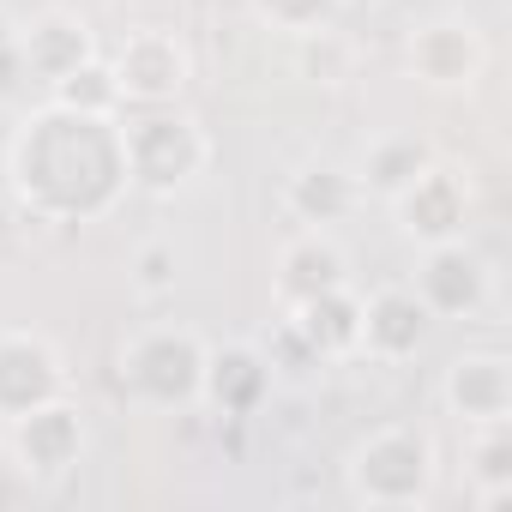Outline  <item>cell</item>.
Listing matches in <instances>:
<instances>
[{
    "instance_id": "cell-10",
    "label": "cell",
    "mask_w": 512,
    "mask_h": 512,
    "mask_svg": "<svg viewBox=\"0 0 512 512\" xmlns=\"http://www.w3.org/2000/svg\"><path fill=\"white\" fill-rule=\"evenodd\" d=\"M7 428H13V452H19L25 476H61V470H73L79 452H85V410H79L67 392L49 398V404H37L31 416H19V422H7Z\"/></svg>"
},
{
    "instance_id": "cell-5",
    "label": "cell",
    "mask_w": 512,
    "mask_h": 512,
    "mask_svg": "<svg viewBox=\"0 0 512 512\" xmlns=\"http://www.w3.org/2000/svg\"><path fill=\"white\" fill-rule=\"evenodd\" d=\"M115 85H121V103L127 109H157V103H175L193 79V55L175 31L163 25H145L133 31L121 49H115Z\"/></svg>"
},
{
    "instance_id": "cell-14",
    "label": "cell",
    "mask_w": 512,
    "mask_h": 512,
    "mask_svg": "<svg viewBox=\"0 0 512 512\" xmlns=\"http://www.w3.org/2000/svg\"><path fill=\"white\" fill-rule=\"evenodd\" d=\"M272 356L253 350V344H223V350H205V380H199V404L223 410V416H260L266 398H272Z\"/></svg>"
},
{
    "instance_id": "cell-2",
    "label": "cell",
    "mask_w": 512,
    "mask_h": 512,
    "mask_svg": "<svg viewBox=\"0 0 512 512\" xmlns=\"http://www.w3.org/2000/svg\"><path fill=\"white\" fill-rule=\"evenodd\" d=\"M434 476H440V452H434V440H428L416 422H386V428H374L368 440H356V452H350V464H344L350 500L368 506V512H410V506H428Z\"/></svg>"
},
{
    "instance_id": "cell-17",
    "label": "cell",
    "mask_w": 512,
    "mask_h": 512,
    "mask_svg": "<svg viewBox=\"0 0 512 512\" xmlns=\"http://www.w3.org/2000/svg\"><path fill=\"white\" fill-rule=\"evenodd\" d=\"M428 163H434V145H428V139H416V133H380V139H368V151H362L356 193H374L380 205H392Z\"/></svg>"
},
{
    "instance_id": "cell-22",
    "label": "cell",
    "mask_w": 512,
    "mask_h": 512,
    "mask_svg": "<svg viewBox=\"0 0 512 512\" xmlns=\"http://www.w3.org/2000/svg\"><path fill=\"white\" fill-rule=\"evenodd\" d=\"M296 43H302V73H308V79H320V85H344V79H350L356 43H350L338 25L308 31V37H296Z\"/></svg>"
},
{
    "instance_id": "cell-1",
    "label": "cell",
    "mask_w": 512,
    "mask_h": 512,
    "mask_svg": "<svg viewBox=\"0 0 512 512\" xmlns=\"http://www.w3.org/2000/svg\"><path fill=\"white\" fill-rule=\"evenodd\" d=\"M13 193L43 223H91L115 211L127 193V151L121 115H79L67 103H43L19 121L13 139Z\"/></svg>"
},
{
    "instance_id": "cell-11",
    "label": "cell",
    "mask_w": 512,
    "mask_h": 512,
    "mask_svg": "<svg viewBox=\"0 0 512 512\" xmlns=\"http://www.w3.org/2000/svg\"><path fill=\"white\" fill-rule=\"evenodd\" d=\"M488 67V43L470 19H434L410 37V73L434 91H458V85H476Z\"/></svg>"
},
{
    "instance_id": "cell-16",
    "label": "cell",
    "mask_w": 512,
    "mask_h": 512,
    "mask_svg": "<svg viewBox=\"0 0 512 512\" xmlns=\"http://www.w3.org/2000/svg\"><path fill=\"white\" fill-rule=\"evenodd\" d=\"M19 55H25V79L55 85V79H67L73 67H85L97 55V37L73 7H43L37 19L19 25Z\"/></svg>"
},
{
    "instance_id": "cell-4",
    "label": "cell",
    "mask_w": 512,
    "mask_h": 512,
    "mask_svg": "<svg viewBox=\"0 0 512 512\" xmlns=\"http://www.w3.org/2000/svg\"><path fill=\"white\" fill-rule=\"evenodd\" d=\"M205 338L187 326H145L121 344V386L151 404V410H187L199 404V380H205Z\"/></svg>"
},
{
    "instance_id": "cell-3",
    "label": "cell",
    "mask_w": 512,
    "mask_h": 512,
    "mask_svg": "<svg viewBox=\"0 0 512 512\" xmlns=\"http://www.w3.org/2000/svg\"><path fill=\"white\" fill-rule=\"evenodd\" d=\"M121 151H127V187H145V193H181L211 163L205 127L175 103L121 115Z\"/></svg>"
},
{
    "instance_id": "cell-15",
    "label": "cell",
    "mask_w": 512,
    "mask_h": 512,
    "mask_svg": "<svg viewBox=\"0 0 512 512\" xmlns=\"http://www.w3.org/2000/svg\"><path fill=\"white\" fill-rule=\"evenodd\" d=\"M284 326L308 344L314 362L362 356V290H356V284H338V290H326V296H308V302L284 308Z\"/></svg>"
},
{
    "instance_id": "cell-9",
    "label": "cell",
    "mask_w": 512,
    "mask_h": 512,
    "mask_svg": "<svg viewBox=\"0 0 512 512\" xmlns=\"http://www.w3.org/2000/svg\"><path fill=\"white\" fill-rule=\"evenodd\" d=\"M338 284H350V253L338 247L332 229H296L278 247V266H272V302L278 308H296V302L326 296Z\"/></svg>"
},
{
    "instance_id": "cell-21",
    "label": "cell",
    "mask_w": 512,
    "mask_h": 512,
    "mask_svg": "<svg viewBox=\"0 0 512 512\" xmlns=\"http://www.w3.org/2000/svg\"><path fill=\"white\" fill-rule=\"evenodd\" d=\"M344 7H350V0H253V19L284 31V37H308V31L338 25Z\"/></svg>"
},
{
    "instance_id": "cell-13",
    "label": "cell",
    "mask_w": 512,
    "mask_h": 512,
    "mask_svg": "<svg viewBox=\"0 0 512 512\" xmlns=\"http://www.w3.org/2000/svg\"><path fill=\"white\" fill-rule=\"evenodd\" d=\"M434 314L422 308V296L410 284H380L374 296H362V356L368 362H410L428 338Z\"/></svg>"
},
{
    "instance_id": "cell-23",
    "label": "cell",
    "mask_w": 512,
    "mask_h": 512,
    "mask_svg": "<svg viewBox=\"0 0 512 512\" xmlns=\"http://www.w3.org/2000/svg\"><path fill=\"white\" fill-rule=\"evenodd\" d=\"M175 278H181L175 241H139V253H133V290H139L145 302H157V296L175 290Z\"/></svg>"
},
{
    "instance_id": "cell-8",
    "label": "cell",
    "mask_w": 512,
    "mask_h": 512,
    "mask_svg": "<svg viewBox=\"0 0 512 512\" xmlns=\"http://www.w3.org/2000/svg\"><path fill=\"white\" fill-rule=\"evenodd\" d=\"M67 386H73L67 362H61V350L43 332H25V326L0 332V422L31 416L37 404L61 398Z\"/></svg>"
},
{
    "instance_id": "cell-19",
    "label": "cell",
    "mask_w": 512,
    "mask_h": 512,
    "mask_svg": "<svg viewBox=\"0 0 512 512\" xmlns=\"http://www.w3.org/2000/svg\"><path fill=\"white\" fill-rule=\"evenodd\" d=\"M464 476L476 506H506L512 500V422H482L464 440Z\"/></svg>"
},
{
    "instance_id": "cell-18",
    "label": "cell",
    "mask_w": 512,
    "mask_h": 512,
    "mask_svg": "<svg viewBox=\"0 0 512 512\" xmlns=\"http://www.w3.org/2000/svg\"><path fill=\"white\" fill-rule=\"evenodd\" d=\"M350 205H356V175H344L338 163H308L284 187V211L302 229H332L338 217H350Z\"/></svg>"
},
{
    "instance_id": "cell-24",
    "label": "cell",
    "mask_w": 512,
    "mask_h": 512,
    "mask_svg": "<svg viewBox=\"0 0 512 512\" xmlns=\"http://www.w3.org/2000/svg\"><path fill=\"white\" fill-rule=\"evenodd\" d=\"M19 79H25V55H19V25L0 13V97L7 91H19Z\"/></svg>"
},
{
    "instance_id": "cell-7",
    "label": "cell",
    "mask_w": 512,
    "mask_h": 512,
    "mask_svg": "<svg viewBox=\"0 0 512 512\" xmlns=\"http://www.w3.org/2000/svg\"><path fill=\"white\" fill-rule=\"evenodd\" d=\"M392 217H398V229H404L416 247L458 241V235L470 229V181H464V169H452V163L434 157V163L392 199Z\"/></svg>"
},
{
    "instance_id": "cell-12",
    "label": "cell",
    "mask_w": 512,
    "mask_h": 512,
    "mask_svg": "<svg viewBox=\"0 0 512 512\" xmlns=\"http://www.w3.org/2000/svg\"><path fill=\"white\" fill-rule=\"evenodd\" d=\"M440 392H446V410L464 428L512 422V362L500 350H464V356H452Z\"/></svg>"
},
{
    "instance_id": "cell-6",
    "label": "cell",
    "mask_w": 512,
    "mask_h": 512,
    "mask_svg": "<svg viewBox=\"0 0 512 512\" xmlns=\"http://www.w3.org/2000/svg\"><path fill=\"white\" fill-rule=\"evenodd\" d=\"M410 290L422 296V308H428L434 320H470V314H482V302H488V290H494V272H488L482 253L458 235V241L422 247V266H416Z\"/></svg>"
},
{
    "instance_id": "cell-20",
    "label": "cell",
    "mask_w": 512,
    "mask_h": 512,
    "mask_svg": "<svg viewBox=\"0 0 512 512\" xmlns=\"http://www.w3.org/2000/svg\"><path fill=\"white\" fill-rule=\"evenodd\" d=\"M49 97H55V103H67V109H79V115H127L121 85H115V67H109L103 55H91L85 67H73L67 79H55V85H49Z\"/></svg>"
}]
</instances>
